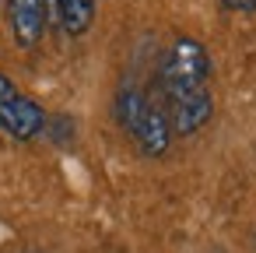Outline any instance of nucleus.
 <instances>
[{"instance_id": "obj_1", "label": "nucleus", "mask_w": 256, "mask_h": 253, "mask_svg": "<svg viewBox=\"0 0 256 253\" xmlns=\"http://www.w3.org/2000/svg\"><path fill=\"white\" fill-rule=\"evenodd\" d=\"M112 116L120 130L134 141V148L148 158H162L172 144V127L162 113V106L137 85H123L112 99Z\"/></svg>"}, {"instance_id": "obj_2", "label": "nucleus", "mask_w": 256, "mask_h": 253, "mask_svg": "<svg viewBox=\"0 0 256 253\" xmlns=\"http://www.w3.org/2000/svg\"><path fill=\"white\" fill-rule=\"evenodd\" d=\"M207 81H210V57H207V50L193 36H176L168 43V50L162 53L158 71H154L158 102L200 92V88H207Z\"/></svg>"}, {"instance_id": "obj_3", "label": "nucleus", "mask_w": 256, "mask_h": 253, "mask_svg": "<svg viewBox=\"0 0 256 253\" xmlns=\"http://www.w3.org/2000/svg\"><path fill=\"white\" fill-rule=\"evenodd\" d=\"M46 127H50L46 109L25 92H18V85L8 74H0V130L11 134L14 141H32Z\"/></svg>"}, {"instance_id": "obj_4", "label": "nucleus", "mask_w": 256, "mask_h": 253, "mask_svg": "<svg viewBox=\"0 0 256 253\" xmlns=\"http://www.w3.org/2000/svg\"><path fill=\"white\" fill-rule=\"evenodd\" d=\"M172 134H196L210 116H214V95L210 88H200V92H190V95H176V99H162L158 102Z\"/></svg>"}, {"instance_id": "obj_5", "label": "nucleus", "mask_w": 256, "mask_h": 253, "mask_svg": "<svg viewBox=\"0 0 256 253\" xmlns=\"http://www.w3.org/2000/svg\"><path fill=\"white\" fill-rule=\"evenodd\" d=\"M8 22L11 36L22 50H32L46 32V8L42 0H8Z\"/></svg>"}, {"instance_id": "obj_6", "label": "nucleus", "mask_w": 256, "mask_h": 253, "mask_svg": "<svg viewBox=\"0 0 256 253\" xmlns=\"http://www.w3.org/2000/svg\"><path fill=\"white\" fill-rule=\"evenodd\" d=\"M95 11H98V0H64L60 8V32L78 39L92 29L95 22Z\"/></svg>"}, {"instance_id": "obj_7", "label": "nucleus", "mask_w": 256, "mask_h": 253, "mask_svg": "<svg viewBox=\"0 0 256 253\" xmlns=\"http://www.w3.org/2000/svg\"><path fill=\"white\" fill-rule=\"evenodd\" d=\"M228 11H238V15H256V0H221Z\"/></svg>"}]
</instances>
